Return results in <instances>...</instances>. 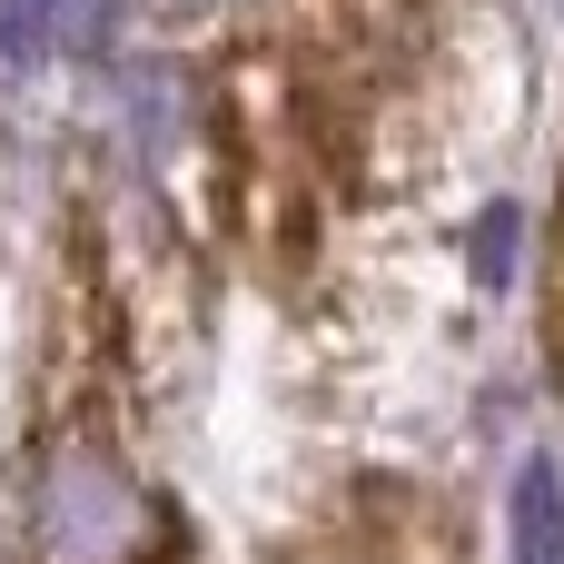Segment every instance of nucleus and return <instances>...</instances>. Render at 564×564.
<instances>
[{"label": "nucleus", "instance_id": "nucleus-3", "mask_svg": "<svg viewBox=\"0 0 564 564\" xmlns=\"http://www.w3.org/2000/svg\"><path fill=\"white\" fill-rule=\"evenodd\" d=\"M506 564H564V476H555V456H525V466H516Z\"/></svg>", "mask_w": 564, "mask_h": 564}, {"label": "nucleus", "instance_id": "nucleus-2", "mask_svg": "<svg viewBox=\"0 0 564 564\" xmlns=\"http://www.w3.org/2000/svg\"><path fill=\"white\" fill-rule=\"evenodd\" d=\"M109 0H0V69H30V59H59L79 40H99Z\"/></svg>", "mask_w": 564, "mask_h": 564}, {"label": "nucleus", "instance_id": "nucleus-1", "mask_svg": "<svg viewBox=\"0 0 564 564\" xmlns=\"http://www.w3.org/2000/svg\"><path fill=\"white\" fill-rule=\"evenodd\" d=\"M159 535L149 486L109 446H59L30 486V555L40 564H139Z\"/></svg>", "mask_w": 564, "mask_h": 564}, {"label": "nucleus", "instance_id": "nucleus-4", "mask_svg": "<svg viewBox=\"0 0 564 564\" xmlns=\"http://www.w3.org/2000/svg\"><path fill=\"white\" fill-rule=\"evenodd\" d=\"M188 10H218V0H188Z\"/></svg>", "mask_w": 564, "mask_h": 564}]
</instances>
